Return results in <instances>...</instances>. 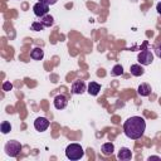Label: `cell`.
<instances>
[{"instance_id":"cell-6","label":"cell","mask_w":161,"mask_h":161,"mask_svg":"<svg viewBox=\"0 0 161 161\" xmlns=\"http://www.w3.org/2000/svg\"><path fill=\"white\" fill-rule=\"evenodd\" d=\"M87 91V86L84 83V80H80V79H77L72 83V87H70V92L73 94H83L84 92Z\"/></svg>"},{"instance_id":"cell-23","label":"cell","mask_w":161,"mask_h":161,"mask_svg":"<svg viewBox=\"0 0 161 161\" xmlns=\"http://www.w3.org/2000/svg\"><path fill=\"white\" fill-rule=\"evenodd\" d=\"M147 160H148V161H151V160H157V161H160L161 157H158V156H150Z\"/></svg>"},{"instance_id":"cell-8","label":"cell","mask_w":161,"mask_h":161,"mask_svg":"<svg viewBox=\"0 0 161 161\" xmlns=\"http://www.w3.org/2000/svg\"><path fill=\"white\" fill-rule=\"evenodd\" d=\"M53 104L57 109H64L68 104V99L64 94H57L54 97V101H53Z\"/></svg>"},{"instance_id":"cell-15","label":"cell","mask_w":161,"mask_h":161,"mask_svg":"<svg viewBox=\"0 0 161 161\" xmlns=\"http://www.w3.org/2000/svg\"><path fill=\"white\" fill-rule=\"evenodd\" d=\"M39 19H40L39 21H40L45 28H49V26H52V25L54 24V18H53L52 15H49V14H47V15L39 18Z\"/></svg>"},{"instance_id":"cell-18","label":"cell","mask_w":161,"mask_h":161,"mask_svg":"<svg viewBox=\"0 0 161 161\" xmlns=\"http://www.w3.org/2000/svg\"><path fill=\"white\" fill-rule=\"evenodd\" d=\"M45 26L40 23V21H34L33 24H31V30H34V31H40V30H43Z\"/></svg>"},{"instance_id":"cell-9","label":"cell","mask_w":161,"mask_h":161,"mask_svg":"<svg viewBox=\"0 0 161 161\" xmlns=\"http://www.w3.org/2000/svg\"><path fill=\"white\" fill-rule=\"evenodd\" d=\"M117 158L118 160H122V161H128L132 158V152L128 147H121L119 151H118V155H117Z\"/></svg>"},{"instance_id":"cell-22","label":"cell","mask_w":161,"mask_h":161,"mask_svg":"<svg viewBox=\"0 0 161 161\" xmlns=\"http://www.w3.org/2000/svg\"><path fill=\"white\" fill-rule=\"evenodd\" d=\"M156 10H157V14H160V15H161V1H160V3H157V5H156Z\"/></svg>"},{"instance_id":"cell-16","label":"cell","mask_w":161,"mask_h":161,"mask_svg":"<svg viewBox=\"0 0 161 161\" xmlns=\"http://www.w3.org/2000/svg\"><path fill=\"white\" fill-rule=\"evenodd\" d=\"M0 131H1L4 135L9 133V132L11 131V123L8 122V121H3L1 125H0Z\"/></svg>"},{"instance_id":"cell-20","label":"cell","mask_w":161,"mask_h":161,"mask_svg":"<svg viewBox=\"0 0 161 161\" xmlns=\"http://www.w3.org/2000/svg\"><path fill=\"white\" fill-rule=\"evenodd\" d=\"M153 50H155V54L161 59V43H157V44L155 45Z\"/></svg>"},{"instance_id":"cell-13","label":"cell","mask_w":161,"mask_h":161,"mask_svg":"<svg viewBox=\"0 0 161 161\" xmlns=\"http://www.w3.org/2000/svg\"><path fill=\"white\" fill-rule=\"evenodd\" d=\"M101 151H102V153H103V155L109 156V155H112V153H113V151H114V145H113L112 142H106V143H103V145H102Z\"/></svg>"},{"instance_id":"cell-24","label":"cell","mask_w":161,"mask_h":161,"mask_svg":"<svg viewBox=\"0 0 161 161\" xmlns=\"http://www.w3.org/2000/svg\"><path fill=\"white\" fill-rule=\"evenodd\" d=\"M130 1H132V3H136V1H137V0H130Z\"/></svg>"},{"instance_id":"cell-1","label":"cell","mask_w":161,"mask_h":161,"mask_svg":"<svg viewBox=\"0 0 161 161\" xmlns=\"http://www.w3.org/2000/svg\"><path fill=\"white\" fill-rule=\"evenodd\" d=\"M146 131V121L141 116H132L123 123V133L131 140H138Z\"/></svg>"},{"instance_id":"cell-21","label":"cell","mask_w":161,"mask_h":161,"mask_svg":"<svg viewBox=\"0 0 161 161\" xmlns=\"http://www.w3.org/2000/svg\"><path fill=\"white\" fill-rule=\"evenodd\" d=\"M39 1H42V3H44V4H47V5L50 6V5H54L58 0H39Z\"/></svg>"},{"instance_id":"cell-2","label":"cell","mask_w":161,"mask_h":161,"mask_svg":"<svg viewBox=\"0 0 161 161\" xmlns=\"http://www.w3.org/2000/svg\"><path fill=\"white\" fill-rule=\"evenodd\" d=\"M65 156L72 161L80 160L84 156V150L79 143H69L65 148Z\"/></svg>"},{"instance_id":"cell-10","label":"cell","mask_w":161,"mask_h":161,"mask_svg":"<svg viewBox=\"0 0 161 161\" xmlns=\"http://www.w3.org/2000/svg\"><path fill=\"white\" fill-rule=\"evenodd\" d=\"M151 92H152V88H151V86L148 83H141L138 86V88H137V93L141 97H147V96L151 94Z\"/></svg>"},{"instance_id":"cell-4","label":"cell","mask_w":161,"mask_h":161,"mask_svg":"<svg viewBox=\"0 0 161 161\" xmlns=\"http://www.w3.org/2000/svg\"><path fill=\"white\" fill-rule=\"evenodd\" d=\"M137 62L142 65H150L152 62H153V54L151 50L148 49H145V50H141L137 55Z\"/></svg>"},{"instance_id":"cell-12","label":"cell","mask_w":161,"mask_h":161,"mask_svg":"<svg viewBox=\"0 0 161 161\" xmlns=\"http://www.w3.org/2000/svg\"><path fill=\"white\" fill-rule=\"evenodd\" d=\"M101 91V84H98L97 82H89L88 83V87H87V92L91 94V96H97Z\"/></svg>"},{"instance_id":"cell-7","label":"cell","mask_w":161,"mask_h":161,"mask_svg":"<svg viewBox=\"0 0 161 161\" xmlns=\"http://www.w3.org/2000/svg\"><path fill=\"white\" fill-rule=\"evenodd\" d=\"M49 127V119L47 117H38L34 121V128L39 132H44L47 131Z\"/></svg>"},{"instance_id":"cell-11","label":"cell","mask_w":161,"mask_h":161,"mask_svg":"<svg viewBox=\"0 0 161 161\" xmlns=\"http://www.w3.org/2000/svg\"><path fill=\"white\" fill-rule=\"evenodd\" d=\"M130 72H131V74L135 75V77H141V75L145 73V69H143V65L138 63V64H132V65L130 67Z\"/></svg>"},{"instance_id":"cell-5","label":"cell","mask_w":161,"mask_h":161,"mask_svg":"<svg viewBox=\"0 0 161 161\" xmlns=\"http://www.w3.org/2000/svg\"><path fill=\"white\" fill-rule=\"evenodd\" d=\"M33 11H34L35 16L42 18V16H44V15L48 14V11H49V5H47V4L42 3V1H38L36 4H34Z\"/></svg>"},{"instance_id":"cell-19","label":"cell","mask_w":161,"mask_h":161,"mask_svg":"<svg viewBox=\"0 0 161 161\" xmlns=\"http://www.w3.org/2000/svg\"><path fill=\"white\" fill-rule=\"evenodd\" d=\"M11 89H13V84H11L9 80H6V82L3 83V91H4V92H9V91H11Z\"/></svg>"},{"instance_id":"cell-3","label":"cell","mask_w":161,"mask_h":161,"mask_svg":"<svg viewBox=\"0 0 161 161\" xmlns=\"http://www.w3.org/2000/svg\"><path fill=\"white\" fill-rule=\"evenodd\" d=\"M4 151L8 156L10 157H16L20 151H21V143L16 140H10L5 143V147H4Z\"/></svg>"},{"instance_id":"cell-14","label":"cell","mask_w":161,"mask_h":161,"mask_svg":"<svg viewBox=\"0 0 161 161\" xmlns=\"http://www.w3.org/2000/svg\"><path fill=\"white\" fill-rule=\"evenodd\" d=\"M30 57L34 59V60H42L43 57H44V50L42 48H34L31 52H30Z\"/></svg>"},{"instance_id":"cell-17","label":"cell","mask_w":161,"mask_h":161,"mask_svg":"<svg viewBox=\"0 0 161 161\" xmlns=\"http://www.w3.org/2000/svg\"><path fill=\"white\" fill-rule=\"evenodd\" d=\"M111 74H112L113 77H117V75H122V74H123V67H122L121 64H116V65L112 68V70H111Z\"/></svg>"}]
</instances>
